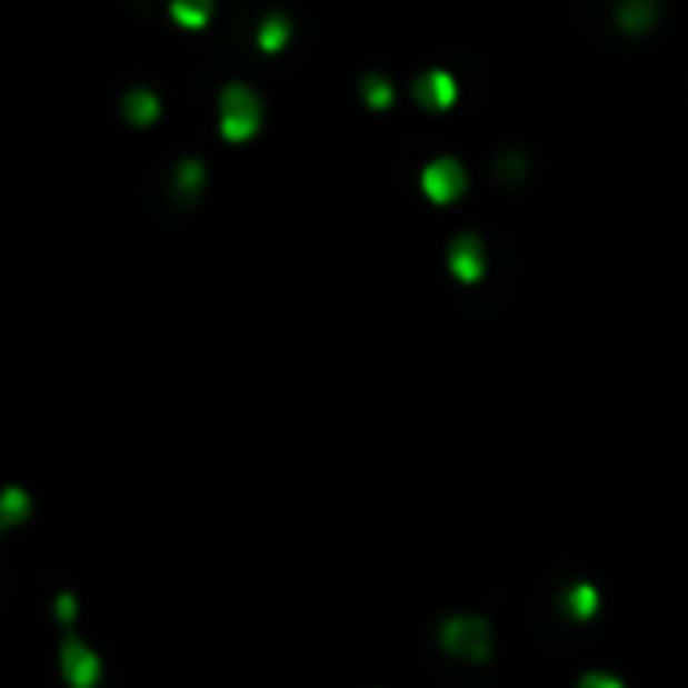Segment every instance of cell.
<instances>
[{"mask_svg":"<svg viewBox=\"0 0 688 688\" xmlns=\"http://www.w3.org/2000/svg\"><path fill=\"white\" fill-rule=\"evenodd\" d=\"M262 126V97L246 81H226L218 93V129L226 141H246Z\"/></svg>","mask_w":688,"mask_h":688,"instance_id":"6da1fadb","label":"cell"},{"mask_svg":"<svg viewBox=\"0 0 688 688\" xmlns=\"http://www.w3.org/2000/svg\"><path fill=\"white\" fill-rule=\"evenodd\" d=\"M439 645H443L451 657H463V660L491 657V625H488V616L451 612L443 625H439Z\"/></svg>","mask_w":688,"mask_h":688,"instance_id":"7a4b0ae2","label":"cell"},{"mask_svg":"<svg viewBox=\"0 0 688 688\" xmlns=\"http://www.w3.org/2000/svg\"><path fill=\"white\" fill-rule=\"evenodd\" d=\"M419 186H423V193L431 201H451L459 198V193L467 190V170L459 158H431L423 166V173H419Z\"/></svg>","mask_w":688,"mask_h":688,"instance_id":"3957f363","label":"cell"},{"mask_svg":"<svg viewBox=\"0 0 688 688\" xmlns=\"http://www.w3.org/2000/svg\"><path fill=\"white\" fill-rule=\"evenodd\" d=\"M61 677L73 688H93L97 680H101V657H97L86 640L64 636L61 640Z\"/></svg>","mask_w":688,"mask_h":688,"instance_id":"277c9868","label":"cell"},{"mask_svg":"<svg viewBox=\"0 0 688 688\" xmlns=\"http://www.w3.org/2000/svg\"><path fill=\"white\" fill-rule=\"evenodd\" d=\"M447 266L451 275H459L463 282H476L483 270H488V250H483V238L479 233H456L451 246H447Z\"/></svg>","mask_w":688,"mask_h":688,"instance_id":"5b68a950","label":"cell"},{"mask_svg":"<svg viewBox=\"0 0 688 688\" xmlns=\"http://www.w3.org/2000/svg\"><path fill=\"white\" fill-rule=\"evenodd\" d=\"M459 97V81L451 77V69H423L415 77V101L427 109H447Z\"/></svg>","mask_w":688,"mask_h":688,"instance_id":"8992f818","label":"cell"},{"mask_svg":"<svg viewBox=\"0 0 688 688\" xmlns=\"http://www.w3.org/2000/svg\"><path fill=\"white\" fill-rule=\"evenodd\" d=\"M660 21V0H620L616 4V24L625 32H648Z\"/></svg>","mask_w":688,"mask_h":688,"instance_id":"52a82bcc","label":"cell"},{"mask_svg":"<svg viewBox=\"0 0 688 688\" xmlns=\"http://www.w3.org/2000/svg\"><path fill=\"white\" fill-rule=\"evenodd\" d=\"M121 113H126L133 126H149V121L161 113V97L146 86L126 89V97H121Z\"/></svg>","mask_w":688,"mask_h":688,"instance_id":"ba28073f","label":"cell"},{"mask_svg":"<svg viewBox=\"0 0 688 688\" xmlns=\"http://www.w3.org/2000/svg\"><path fill=\"white\" fill-rule=\"evenodd\" d=\"M290 32H295V24H290L287 12H266L258 21V49H282L290 41Z\"/></svg>","mask_w":688,"mask_h":688,"instance_id":"9c48e42d","label":"cell"},{"mask_svg":"<svg viewBox=\"0 0 688 688\" xmlns=\"http://www.w3.org/2000/svg\"><path fill=\"white\" fill-rule=\"evenodd\" d=\"M24 516H32V496L21 483H9L0 491V524H21Z\"/></svg>","mask_w":688,"mask_h":688,"instance_id":"30bf717a","label":"cell"},{"mask_svg":"<svg viewBox=\"0 0 688 688\" xmlns=\"http://www.w3.org/2000/svg\"><path fill=\"white\" fill-rule=\"evenodd\" d=\"M173 181H178V193H201L206 190V161L201 158H181Z\"/></svg>","mask_w":688,"mask_h":688,"instance_id":"8fae6325","label":"cell"},{"mask_svg":"<svg viewBox=\"0 0 688 688\" xmlns=\"http://www.w3.org/2000/svg\"><path fill=\"white\" fill-rule=\"evenodd\" d=\"M359 93L367 97V106H375V109H387L391 106V97H395V86L387 81L382 73H362V81H359Z\"/></svg>","mask_w":688,"mask_h":688,"instance_id":"7c38bea8","label":"cell"},{"mask_svg":"<svg viewBox=\"0 0 688 688\" xmlns=\"http://www.w3.org/2000/svg\"><path fill=\"white\" fill-rule=\"evenodd\" d=\"M596 608H600V592H596V584L576 580L572 588H568V612L572 616H596Z\"/></svg>","mask_w":688,"mask_h":688,"instance_id":"4fadbf2b","label":"cell"},{"mask_svg":"<svg viewBox=\"0 0 688 688\" xmlns=\"http://www.w3.org/2000/svg\"><path fill=\"white\" fill-rule=\"evenodd\" d=\"M170 12L178 17L181 24H190V29H201V24L210 21L213 0H170Z\"/></svg>","mask_w":688,"mask_h":688,"instance_id":"5bb4252c","label":"cell"},{"mask_svg":"<svg viewBox=\"0 0 688 688\" xmlns=\"http://www.w3.org/2000/svg\"><path fill=\"white\" fill-rule=\"evenodd\" d=\"M576 688H625V680L612 677V672H580V680H576Z\"/></svg>","mask_w":688,"mask_h":688,"instance_id":"9a60e30c","label":"cell"},{"mask_svg":"<svg viewBox=\"0 0 688 688\" xmlns=\"http://www.w3.org/2000/svg\"><path fill=\"white\" fill-rule=\"evenodd\" d=\"M57 620H64V625H69V620H77V600H73V592H61V596H57Z\"/></svg>","mask_w":688,"mask_h":688,"instance_id":"2e32d148","label":"cell"}]
</instances>
